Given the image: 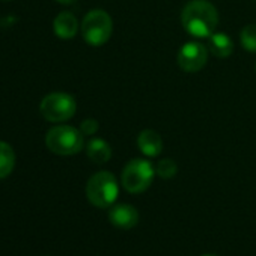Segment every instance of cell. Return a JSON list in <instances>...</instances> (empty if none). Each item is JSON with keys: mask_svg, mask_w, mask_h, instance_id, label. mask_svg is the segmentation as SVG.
<instances>
[{"mask_svg": "<svg viewBox=\"0 0 256 256\" xmlns=\"http://www.w3.org/2000/svg\"><path fill=\"white\" fill-rule=\"evenodd\" d=\"M204 256H216V254H204Z\"/></svg>", "mask_w": 256, "mask_h": 256, "instance_id": "obj_18", "label": "cell"}, {"mask_svg": "<svg viewBox=\"0 0 256 256\" xmlns=\"http://www.w3.org/2000/svg\"><path fill=\"white\" fill-rule=\"evenodd\" d=\"M241 44L247 52L256 53V24H247L241 30Z\"/></svg>", "mask_w": 256, "mask_h": 256, "instance_id": "obj_14", "label": "cell"}, {"mask_svg": "<svg viewBox=\"0 0 256 256\" xmlns=\"http://www.w3.org/2000/svg\"><path fill=\"white\" fill-rule=\"evenodd\" d=\"M77 108L76 100L64 92H54L47 95L40 106L42 116L50 122H64L74 116Z\"/></svg>", "mask_w": 256, "mask_h": 256, "instance_id": "obj_6", "label": "cell"}, {"mask_svg": "<svg viewBox=\"0 0 256 256\" xmlns=\"http://www.w3.org/2000/svg\"><path fill=\"white\" fill-rule=\"evenodd\" d=\"M56 2L62 4V5H70V4H74L76 0H56Z\"/></svg>", "mask_w": 256, "mask_h": 256, "instance_id": "obj_17", "label": "cell"}, {"mask_svg": "<svg viewBox=\"0 0 256 256\" xmlns=\"http://www.w3.org/2000/svg\"><path fill=\"white\" fill-rule=\"evenodd\" d=\"M96 130H98V122L95 119H84L82 122L80 132L83 133V136H92L96 133Z\"/></svg>", "mask_w": 256, "mask_h": 256, "instance_id": "obj_16", "label": "cell"}, {"mask_svg": "<svg viewBox=\"0 0 256 256\" xmlns=\"http://www.w3.org/2000/svg\"><path fill=\"white\" fill-rule=\"evenodd\" d=\"M156 172L158 174L160 178H163V180H170V178H174V176L176 175L178 166H176V163H175L172 158H163V160L158 162V164H157V168H156Z\"/></svg>", "mask_w": 256, "mask_h": 256, "instance_id": "obj_15", "label": "cell"}, {"mask_svg": "<svg viewBox=\"0 0 256 256\" xmlns=\"http://www.w3.org/2000/svg\"><path fill=\"white\" fill-rule=\"evenodd\" d=\"M156 170L152 164L144 158H134L128 162L126 166L122 170V187L133 194L144 193L150 188L152 180H154Z\"/></svg>", "mask_w": 256, "mask_h": 256, "instance_id": "obj_4", "label": "cell"}, {"mask_svg": "<svg viewBox=\"0 0 256 256\" xmlns=\"http://www.w3.org/2000/svg\"><path fill=\"white\" fill-rule=\"evenodd\" d=\"M16 166V152L10 144L0 140V180L6 178Z\"/></svg>", "mask_w": 256, "mask_h": 256, "instance_id": "obj_13", "label": "cell"}, {"mask_svg": "<svg viewBox=\"0 0 256 256\" xmlns=\"http://www.w3.org/2000/svg\"><path fill=\"white\" fill-rule=\"evenodd\" d=\"M208 50L216 58H228L234 52V42L226 34H212L208 40Z\"/></svg>", "mask_w": 256, "mask_h": 256, "instance_id": "obj_11", "label": "cell"}, {"mask_svg": "<svg viewBox=\"0 0 256 256\" xmlns=\"http://www.w3.org/2000/svg\"><path fill=\"white\" fill-rule=\"evenodd\" d=\"M138 146L146 157H157L163 150V140L154 130H144L138 138Z\"/></svg>", "mask_w": 256, "mask_h": 256, "instance_id": "obj_9", "label": "cell"}, {"mask_svg": "<svg viewBox=\"0 0 256 256\" xmlns=\"http://www.w3.org/2000/svg\"><path fill=\"white\" fill-rule=\"evenodd\" d=\"M53 29L60 40H71L78 30V23L71 12H60L53 22Z\"/></svg>", "mask_w": 256, "mask_h": 256, "instance_id": "obj_10", "label": "cell"}, {"mask_svg": "<svg viewBox=\"0 0 256 256\" xmlns=\"http://www.w3.org/2000/svg\"><path fill=\"white\" fill-rule=\"evenodd\" d=\"M46 145L58 156H74L83 150V133L70 125H58L47 133Z\"/></svg>", "mask_w": 256, "mask_h": 256, "instance_id": "obj_3", "label": "cell"}, {"mask_svg": "<svg viewBox=\"0 0 256 256\" xmlns=\"http://www.w3.org/2000/svg\"><path fill=\"white\" fill-rule=\"evenodd\" d=\"M108 220L114 228L119 229H133L139 223V212L134 206L128 204L114 205L108 212Z\"/></svg>", "mask_w": 256, "mask_h": 256, "instance_id": "obj_8", "label": "cell"}, {"mask_svg": "<svg viewBox=\"0 0 256 256\" xmlns=\"http://www.w3.org/2000/svg\"><path fill=\"white\" fill-rule=\"evenodd\" d=\"M208 60V48L200 42H187L180 48L178 53V65L186 72H198L200 71Z\"/></svg>", "mask_w": 256, "mask_h": 256, "instance_id": "obj_7", "label": "cell"}, {"mask_svg": "<svg viewBox=\"0 0 256 256\" xmlns=\"http://www.w3.org/2000/svg\"><path fill=\"white\" fill-rule=\"evenodd\" d=\"M112 18L102 10H94L88 12L82 22V35L84 41L95 47L106 44L112 36Z\"/></svg>", "mask_w": 256, "mask_h": 256, "instance_id": "obj_5", "label": "cell"}, {"mask_svg": "<svg viewBox=\"0 0 256 256\" xmlns=\"http://www.w3.org/2000/svg\"><path fill=\"white\" fill-rule=\"evenodd\" d=\"M86 152L88 157L96 164H104L112 157V148L102 139H92L86 146Z\"/></svg>", "mask_w": 256, "mask_h": 256, "instance_id": "obj_12", "label": "cell"}, {"mask_svg": "<svg viewBox=\"0 0 256 256\" xmlns=\"http://www.w3.org/2000/svg\"><path fill=\"white\" fill-rule=\"evenodd\" d=\"M119 194V186L113 174L101 170L92 175L86 184L89 202L98 208H107L114 204Z\"/></svg>", "mask_w": 256, "mask_h": 256, "instance_id": "obj_2", "label": "cell"}, {"mask_svg": "<svg viewBox=\"0 0 256 256\" xmlns=\"http://www.w3.org/2000/svg\"><path fill=\"white\" fill-rule=\"evenodd\" d=\"M181 23L192 36L210 38L218 24V12L208 0H192L181 12Z\"/></svg>", "mask_w": 256, "mask_h": 256, "instance_id": "obj_1", "label": "cell"}]
</instances>
